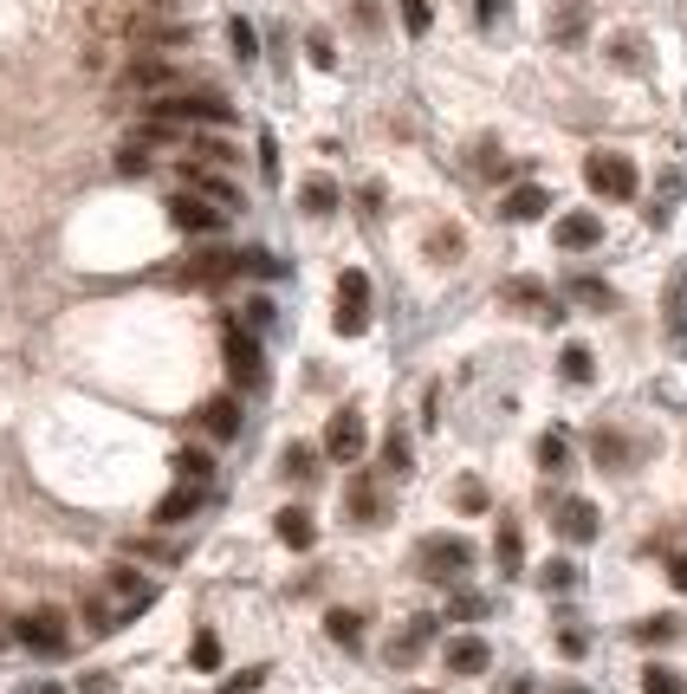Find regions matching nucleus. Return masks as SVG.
Here are the masks:
<instances>
[{
	"label": "nucleus",
	"instance_id": "nucleus-1",
	"mask_svg": "<svg viewBox=\"0 0 687 694\" xmlns=\"http://www.w3.org/2000/svg\"><path fill=\"white\" fill-rule=\"evenodd\" d=\"M228 98L215 91H162L150 105V123H228Z\"/></svg>",
	"mask_w": 687,
	"mask_h": 694
},
{
	"label": "nucleus",
	"instance_id": "nucleus-2",
	"mask_svg": "<svg viewBox=\"0 0 687 694\" xmlns=\"http://www.w3.org/2000/svg\"><path fill=\"white\" fill-rule=\"evenodd\" d=\"M584 182L604 195V201H629L636 195V162L616 156V150H590L584 156Z\"/></svg>",
	"mask_w": 687,
	"mask_h": 694
},
{
	"label": "nucleus",
	"instance_id": "nucleus-3",
	"mask_svg": "<svg viewBox=\"0 0 687 694\" xmlns=\"http://www.w3.org/2000/svg\"><path fill=\"white\" fill-rule=\"evenodd\" d=\"M338 331L344 338H364L370 331V272H344L338 279Z\"/></svg>",
	"mask_w": 687,
	"mask_h": 694
},
{
	"label": "nucleus",
	"instance_id": "nucleus-4",
	"mask_svg": "<svg viewBox=\"0 0 687 694\" xmlns=\"http://www.w3.org/2000/svg\"><path fill=\"white\" fill-rule=\"evenodd\" d=\"M13 636L27 643V650H39V656H59L72 636H66V617L52 611V604H39V611H27V617L13 623Z\"/></svg>",
	"mask_w": 687,
	"mask_h": 694
},
{
	"label": "nucleus",
	"instance_id": "nucleus-5",
	"mask_svg": "<svg viewBox=\"0 0 687 694\" xmlns=\"http://www.w3.org/2000/svg\"><path fill=\"white\" fill-rule=\"evenodd\" d=\"M467 565H474V545L467 539H455V533H441V539H428L421 545V572H428V578H460V572H467Z\"/></svg>",
	"mask_w": 687,
	"mask_h": 694
},
{
	"label": "nucleus",
	"instance_id": "nucleus-6",
	"mask_svg": "<svg viewBox=\"0 0 687 694\" xmlns=\"http://www.w3.org/2000/svg\"><path fill=\"white\" fill-rule=\"evenodd\" d=\"M228 370H233V384H247V389H260L267 384V357H260V345H253V331H240V325H228Z\"/></svg>",
	"mask_w": 687,
	"mask_h": 694
},
{
	"label": "nucleus",
	"instance_id": "nucleus-7",
	"mask_svg": "<svg viewBox=\"0 0 687 694\" xmlns=\"http://www.w3.org/2000/svg\"><path fill=\"white\" fill-rule=\"evenodd\" d=\"M169 221L182 234H221V201H208V195H169Z\"/></svg>",
	"mask_w": 687,
	"mask_h": 694
},
{
	"label": "nucleus",
	"instance_id": "nucleus-8",
	"mask_svg": "<svg viewBox=\"0 0 687 694\" xmlns=\"http://www.w3.org/2000/svg\"><path fill=\"white\" fill-rule=\"evenodd\" d=\"M325 455H331V462H364V416H357V409H338V416H331V428H325Z\"/></svg>",
	"mask_w": 687,
	"mask_h": 694
},
{
	"label": "nucleus",
	"instance_id": "nucleus-9",
	"mask_svg": "<svg viewBox=\"0 0 687 694\" xmlns=\"http://www.w3.org/2000/svg\"><path fill=\"white\" fill-rule=\"evenodd\" d=\"M228 272H240V254H228V247H208V254L182 260V267H176V279H182V286H221Z\"/></svg>",
	"mask_w": 687,
	"mask_h": 694
},
{
	"label": "nucleus",
	"instance_id": "nucleus-10",
	"mask_svg": "<svg viewBox=\"0 0 687 694\" xmlns=\"http://www.w3.org/2000/svg\"><path fill=\"white\" fill-rule=\"evenodd\" d=\"M551 519H558V533H565L571 545H590V539H597V526H604L590 500H558V513H551Z\"/></svg>",
	"mask_w": 687,
	"mask_h": 694
},
{
	"label": "nucleus",
	"instance_id": "nucleus-11",
	"mask_svg": "<svg viewBox=\"0 0 687 694\" xmlns=\"http://www.w3.org/2000/svg\"><path fill=\"white\" fill-rule=\"evenodd\" d=\"M551 240H558V247H565V254H584V247H597V240H604V221H597V215H584V208H577V215H565V221H558V228H551Z\"/></svg>",
	"mask_w": 687,
	"mask_h": 694
},
{
	"label": "nucleus",
	"instance_id": "nucleus-12",
	"mask_svg": "<svg viewBox=\"0 0 687 694\" xmlns=\"http://www.w3.org/2000/svg\"><path fill=\"white\" fill-rule=\"evenodd\" d=\"M499 215H506V221H538V215H551V189H538V182H519V189L499 201Z\"/></svg>",
	"mask_w": 687,
	"mask_h": 694
},
{
	"label": "nucleus",
	"instance_id": "nucleus-13",
	"mask_svg": "<svg viewBox=\"0 0 687 694\" xmlns=\"http://www.w3.org/2000/svg\"><path fill=\"white\" fill-rule=\"evenodd\" d=\"M201 428H208L215 442H233V435H240V403H233V396H208V403H201Z\"/></svg>",
	"mask_w": 687,
	"mask_h": 694
},
{
	"label": "nucleus",
	"instance_id": "nucleus-14",
	"mask_svg": "<svg viewBox=\"0 0 687 694\" xmlns=\"http://www.w3.org/2000/svg\"><path fill=\"white\" fill-rule=\"evenodd\" d=\"M272 533H279V545H292V552H311V539H318V526H311L306 506H286V513L272 519Z\"/></svg>",
	"mask_w": 687,
	"mask_h": 694
},
{
	"label": "nucleus",
	"instance_id": "nucleus-15",
	"mask_svg": "<svg viewBox=\"0 0 687 694\" xmlns=\"http://www.w3.org/2000/svg\"><path fill=\"white\" fill-rule=\"evenodd\" d=\"M195 513H201V487H189V480H182L176 494H162V500H156V526H182V519H195Z\"/></svg>",
	"mask_w": 687,
	"mask_h": 694
},
{
	"label": "nucleus",
	"instance_id": "nucleus-16",
	"mask_svg": "<svg viewBox=\"0 0 687 694\" xmlns=\"http://www.w3.org/2000/svg\"><path fill=\"white\" fill-rule=\"evenodd\" d=\"M487 662H494V650H487L480 636H455V643H448V668H455V675H487Z\"/></svg>",
	"mask_w": 687,
	"mask_h": 694
},
{
	"label": "nucleus",
	"instance_id": "nucleus-17",
	"mask_svg": "<svg viewBox=\"0 0 687 694\" xmlns=\"http://www.w3.org/2000/svg\"><path fill=\"white\" fill-rule=\"evenodd\" d=\"M350 519H357V526L382 519V494H377V480H370V474H357V480H350Z\"/></svg>",
	"mask_w": 687,
	"mask_h": 694
},
{
	"label": "nucleus",
	"instance_id": "nucleus-18",
	"mask_svg": "<svg viewBox=\"0 0 687 694\" xmlns=\"http://www.w3.org/2000/svg\"><path fill=\"white\" fill-rule=\"evenodd\" d=\"M494 558H499V572H506V578H519V565H526V545H519V526H512V519L499 526V539H494Z\"/></svg>",
	"mask_w": 687,
	"mask_h": 694
},
{
	"label": "nucleus",
	"instance_id": "nucleus-19",
	"mask_svg": "<svg viewBox=\"0 0 687 694\" xmlns=\"http://www.w3.org/2000/svg\"><path fill=\"white\" fill-rule=\"evenodd\" d=\"M325 629H331V643H344V650H357V643H364V617H357V611H331V617H325Z\"/></svg>",
	"mask_w": 687,
	"mask_h": 694
},
{
	"label": "nucleus",
	"instance_id": "nucleus-20",
	"mask_svg": "<svg viewBox=\"0 0 687 694\" xmlns=\"http://www.w3.org/2000/svg\"><path fill=\"white\" fill-rule=\"evenodd\" d=\"M189 182L208 195V201H221V208H240V189H233V182H221V176H208V169H189Z\"/></svg>",
	"mask_w": 687,
	"mask_h": 694
},
{
	"label": "nucleus",
	"instance_id": "nucleus-21",
	"mask_svg": "<svg viewBox=\"0 0 687 694\" xmlns=\"http://www.w3.org/2000/svg\"><path fill=\"white\" fill-rule=\"evenodd\" d=\"M629 636H636V643H649V650H655V643H675V636H681V623H675V617H643L636 629H629Z\"/></svg>",
	"mask_w": 687,
	"mask_h": 694
},
{
	"label": "nucleus",
	"instance_id": "nucleus-22",
	"mask_svg": "<svg viewBox=\"0 0 687 694\" xmlns=\"http://www.w3.org/2000/svg\"><path fill=\"white\" fill-rule=\"evenodd\" d=\"M130 85H143V91H162V85H176V72H169L162 59H137V66H130Z\"/></svg>",
	"mask_w": 687,
	"mask_h": 694
},
{
	"label": "nucleus",
	"instance_id": "nucleus-23",
	"mask_svg": "<svg viewBox=\"0 0 687 694\" xmlns=\"http://www.w3.org/2000/svg\"><path fill=\"white\" fill-rule=\"evenodd\" d=\"M571 299H577V306H597V311L616 306V293L604 286V279H571Z\"/></svg>",
	"mask_w": 687,
	"mask_h": 694
},
{
	"label": "nucleus",
	"instance_id": "nucleus-24",
	"mask_svg": "<svg viewBox=\"0 0 687 694\" xmlns=\"http://www.w3.org/2000/svg\"><path fill=\"white\" fill-rule=\"evenodd\" d=\"M558 370H565V384H590V370H597V364H590V350H584V345H565Z\"/></svg>",
	"mask_w": 687,
	"mask_h": 694
},
{
	"label": "nucleus",
	"instance_id": "nucleus-25",
	"mask_svg": "<svg viewBox=\"0 0 687 694\" xmlns=\"http://www.w3.org/2000/svg\"><path fill=\"white\" fill-rule=\"evenodd\" d=\"M538 584H545V591H558V597H565V591H577V565H571V558H551V565H545V572H538Z\"/></svg>",
	"mask_w": 687,
	"mask_h": 694
},
{
	"label": "nucleus",
	"instance_id": "nucleus-26",
	"mask_svg": "<svg viewBox=\"0 0 687 694\" xmlns=\"http://www.w3.org/2000/svg\"><path fill=\"white\" fill-rule=\"evenodd\" d=\"M428 636H435V617H416V623H409V636H402V643H396L389 656H396V662H416V650L428 643Z\"/></svg>",
	"mask_w": 687,
	"mask_h": 694
},
{
	"label": "nucleus",
	"instance_id": "nucleus-27",
	"mask_svg": "<svg viewBox=\"0 0 687 694\" xmlns=\"http://www.w3.org/2000/svg\"><path fill=\"white\" fill-rule=\"evenodd\" d=\"M189 662L201 668V675H208V668H221V636H208V629H201V636L189 643Z\"/></svg>",
	"mask_w": 687,
	"mask_h": 694
},
{
	"label": "nucleus",
	"instance_id": "nucleus-28",
	"mask_svg": "<svg viewBox=\"0 0 687 694\" xmlns=\"http://www.w3.org/2000/svg\"><path fill=\"white\" fill-rule=\"evenodd\" d=\"M299 201H306V215H331V208H338V189L318 176V182H306V195H299Z\"/></svg>",
	"mask_w": 687,
	"mask_h": 694
},
{
	"label": "nucleus",
	"instance_id": "nucleus-29",
	"mask_svg": "<svg viewBox=\"0 0 687 694\" xmlns=\"http://www.w3.org/2000/svg\"><path fill=\"white\" fill-rule=\"evenodd\" d=\"M176 467H182V480H208V474H215L208 448H176Z\"/></svg>",
	"mask_w": 687,
	"mask_h": 694
},
{
	"label": "nucleus",
	"instance_id": "nucleus-30",
	"mask_svg": "<svg viewBox=\"0 0 687 694\" xmlns=\"http://www.w3.org/2000/svg\"><path fill=\"white\" fill-rule=\"evenodd\" d=\"M455 506H460V513H487V506H494V500H487V487H480V480L467 474V480H460V487H455Z\"/></svg>",
	"mask_w": 687,
	"mask_h": 694
},
{
	"label": "nucleus",
	"instance_id": "nucleus-31",
	"mask_svg": "<svg viewBox=\"0 0 687 694\" xmlns=\"http://www.w3.org/2000/svg\"><path fill=\"white\" fill-rule=\"evenodd\" d=\"M643 694H687V688H681L675 668H649V675H643Z\"/></svg>",
	"mask_w": 687,
	"mask_h": 694
},
{
	"label": "nucleus",
	"instance_id": "nucleus-32",
	"mask_svg": "<svg viewBox=\"0 0 687 694\" xmlns=\"http://www.w3.org/2000/svg\"><path fill=\"white\" fill-rule=\"evenodd\" d=\"M260 682H267V668H240V675H228V682H221V694H253Z\"/></svg>",
	"mask_w": 687,
	"mask_h": 694
},
{
	"label": "nucleus",
	"instance_id": "nucleus-33",
	"mask_svg": "<svg viewBox=\"0 0 687 694\" xmlns=\"http://www.w3.org/2000/svg\"><path fill=\"white\" fill-rule=\"evenodd\" d=\"M448 611H455L460 623H474V617H487V597H474V591H460V597L448 604Z\"/></svg>",
	"mask_w": 687,
	"mask_h": 694
},
{
	"label": "nucleus",
	"instance_id": "nucleus-34",
	"mask_svg": "<svg viewBox=\"0 0 687 694\" xmlns=\"http://www.w3.org/2000/svg\"><path fill=\"white\" fill-rule=\"evenodd\" d=\"M396 7H402V27L409 33H428V0H396Z\"/></svg>",
	"mask_w": 687,
	"mask_h": 694
},
{
	"label": "nucleus",
	"instance_id": "nucleus-35",
	"mask_svg": "<svg viewBox=\"0 0 687 694\" xmlns=\"http://www.w3.org/2000/svg\"><path fill=\"white\" fill-rule=\"evenodd\" d=\"M228 39H233V52H240V59H253V52H260V39H253V27H247V20H233Z\"/></svg>",
	"mask_w": 687,
	"mask_h": 694
},
{
	"label": "nucleus",
	"instance_id": "nucleus-36",
	"mask_svg": "<svg viewBox=\"0 0 687 694\" xmlns=\"http://www.w3.org/2000/svg\"><path fill=\"white\" fill-rule=\"evenodd\" d=\"M597 462H604V467H623V462H629V448H623L616 435H597Z\"/></svg>",
	"mask_w": 687,
	"mask_h": 694
},
{
	"label": "nucleus",
	"instance_id": "nucleus-37",
	"mask_svg": "<svg viewBox=\"0 0 687 694\" xmlns=\"http://www.w3.org/2000/svg\"><path fill=\"white\" fill-rule=\"evenodd\" d=\"M311 467H318V455H311V448H286V474L311 480Z\"/></svg>",
	"mask_w": 687,
	"mask_h": 694
},
{
	"label": "nucleus",
	"instance_id": "nucleus-38",
	"mask_svg": "<svg viewBox=\"0 0 687 694\" xmlns=\"http://www.w3.org/2000/svg\"><path fill=\"white\" fill-rule=\"evenodd\" d=\"M143 162H150L143 143H123V150H117V169H123V176H143Z\"/></svg>",
	"mask_w": 687,
	"mask_h": 694
},
{
	"label": "nucleus",
	"instance_id": "nucleus-39",
	"mask_svg": "<svg viewBox=\"0 0 687 694\" xmlns=\"http://www.w3.org/2000/svg\"><path fill=\"white\" fill-rule=\"evenodd\" d=\"M538 462H545V467H565V435H545V442H538Z\"/></svg>",
	"mask_w": 687,
	"mask_h": 694
},
{
	"label": "nucleus",
	"instance_id": "nucleus-40",
	"mask_svg": "<svg viewBox=\"0 0 687 694\" xmlns=\"http://www.w3.org/2000/svg\"><path fill=\"white\" fill-rule=\"evenodd\" d=\"M558 650H565V656H584V650H590V636H584V629H558Z\"/></svg>",
	"mask_w": 687,
	"mask_h": 694
},
{
	"label": "nucleus",
	"instance_id": "nucleus-41",
	"mask_svg": "<svg viewBox=\"0 0 687 694\" xmlns=\"http://www.w3.org/2000/svg\"><path fill=\"white\" fill-rule=\"evenodd\" d=\"M382 455H389V467H409V442H402V435H389V448H382Z\"/></svg>",
	"mask_w": 687,
	"mask_h": 694
},
{
	"label": "nucleus",
	"instance_id": "nucleus-42",
	"mask_svg": "<svg viewBox=\"0 0 687 694\" xmlns=\"http://www.w3.org/2000/svg\"><path fill=\"white\" fill-rule=\"evenodd\" d=\"M668 578H675V584L687 591V558H668Z\"/></svg>",
	"mask_w": 687,
	"mask_h": 694
},
{
	"label": "nucleus",
	"instance_id": "nucleus-43",
	"mask_svg": "<svg viewBox=\"0 0 687 694\" xmlns=\"http://www.w3.org/2000/svg\"><path fill=\"white\" fill-rule=\"evenodd\" d=\"M499 7H506V0H480V20H494Z\"/></svg>",
	"mask_w": 687,
	"mask_h": 694
},
{
	"label": "nucleus",
	"instance_id": "nucleus-44",
	"mask_svg": "<svg viewBox=\"0 0 687 694\" xmlns=\"http://www.w3.org/2000/svg\"><path fill=\"white\" fill-rule=\"evenodd\" d=\"M416 694H428V688H416Z\"/></svg>",
	"mask_w": 687,
	"mask_h": 694
}]
</instances>
